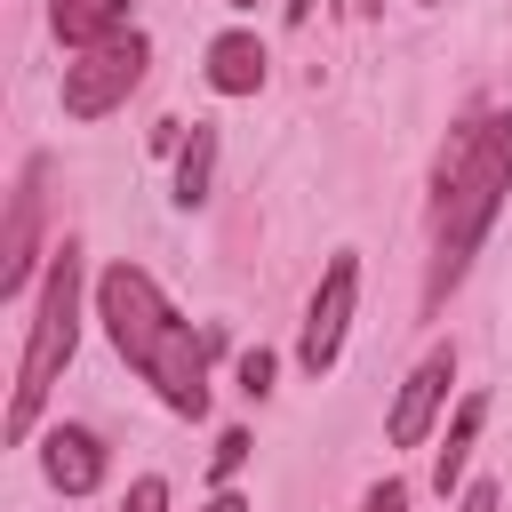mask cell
<instances>
[{
    "instance_id": "obj_14",
    "label": "cell",
    "mask_w": 512,
    "mask_h": 512,
    "mask_svg": "<svg viewBox=\"0 0 512 512\" xmlns=\"http://www.w3.org/2000/svg\"><path fill=\"white\" fill-rule=\"evenodd\" d=\"M272 368H280V360H272L264 344H248V352H240V392H248V400H264V392H272Z\"/></svg>"
},
{
    "instance_id": "obj_4",
    "label": "cell",
    "mask_w": 512,
    "mask_h": 512,
    "mask_svg": "<svg viewBox=\"0 0 512 512\" xmlns=\"http://www.w3.org/2000/svg\"><path fill=\"white\" fill-rule=\"evenodd\" d=\"M144 64H152V40H144V32H120V40H104V48L64 56V80H56L64 120H104V112H120V104L144 88Z\"/></svg>"
},
{
    "instance_id": "obj_6",
    "label": "cell",
    "mask_w": 512,
    "mask_h": 512,
    "mask_svg": "<svg viewBox=\"0 0 512 512\" xmlns=\"http://www.w3.org/2000/svg\"><path fill=\"white\" fill-rule=\"evenodd\" d=\"M40 216H48V152H24L16 192H8V232H0V296H24V288H32Z\"/></svg>"
},
{
    "instance_id": "obj_3",
    "label": "cell",
    "mask_w": 512,
    "mask_h": 512,
    "mask_svg": "<svg viewBox=\"0 0 512 512\" xmlns=\"http://www.w3.org/2000/svg\"><path fill=\"white\" fill-rule=\"evenodd\" d=\"M80 288H88V264H80V240L64 232L48 248V280H40L32 320H24V360H16V392H8V440L40 432V408H48V392L64 384V368L80 352Z\"/></svg>"
},
{
    "instance_id": "obj_20",
    "label": "cell",
    "mask_w": 512,
    "mask_h": 512,
    "mask_svg": "<svg viewBox=\"0 0 512 512\" xmlns=\"http://www.w3.org/2000/svg\"><path fill=\"white\" fill-rule=\"evenodd\" d=\"M424 8H440V0H424Z\"/></svg>"
},
{
    "instance_id": "obj_15",
    "label": "cell",
    "mask_w": 512,
    "mask_h": 512,
    "mask_svg": "<svg viewBox=\"0 0 512 512\" xmlns=\"http://www.w3.org/2000/svg\"><path fill=\"white\" fill-rule=\"evenodd\" d=\"M120 512H168V480H160V472L128 480V504H120Z\"/></svg>"
},
{
    "instance_id": "obj_1",
    "label": "cell",
    "mask_w": 512,
    "mask_h": 512,
    "mask_svg": "<svg viewBox=\"0 0 512 512\" xmlns=\"http://www.w3.org/2000/svg\"><path fill=\"white\" fill-rule=\"evenodd\" d=\"M512 200V104H480L448 128L440 160H432V200H424V320L464 288L472 256L488 248L496 216Z\"/></svg>"
},
{
    "instance_id": "obj_7",
    "label": "cell",
    "mask_w": 512,
    "mask_h": 512,
    "mask_svg": "<svg viewBox=\"0 0 512 512\" xmlns=\"http://www.w3.org/2000/svg\"><path fill=\"white\" fill-rule=\"evenodd\" d=\"M448 384H456V344H432V352L400 376L392 416H384V440H392V448H424L432 424H440V408H448Z\"/></svg>"
},
{
    "instance_id": "obj_9",
    "label": "cell",
    "mask_w": 512,
    "mask_h": 512,
    "mask_svg": "<svg viewBox=\"0 0 512 512\" xmlns=\"http://www.w3.org/2000/svg\"><path fill=\"white\" fill-rule=\"evenodd\" d=\"M264 72H272V56H264V40H256L248 24H232V32H216V40L200 48V80H208L216 96H256Z\"/></svg>"
},
{
    "instance_id": "obj_12",
    "label": "cell",
    "mask_w": 512,
    "mask_h": 512,
    "mask_svg": "<svg viewBox=\"0 0 512 512\" xmlns=\"http://www.w3.org/2000/svg\"><path fill=\"white\" fill-rule=\"evenodd\" d=\"M216 192V120H192V136L176 144V184H168V200L176 208H200Z\"/></svg>"
},
{
    "instance_id": "obj_2",
    "label": "cell",
    "mask_w": 512,
    "mask_h": 512,
    "mask_svg": "<svg viewBox=\"0 0 512 512\" xmlns=\"http://www.w3.org/2000/svg\"><path fill=\"white\" fill-rule=\"evenodd\" d=\"M96 320L112 336V352L160 392V408L176 416H208V336L168 304V288L144 264H104L96 272Z\"/></svg>"
},
{
    "instance_id": "obj_11",
    "label": "cell",
    "mask_w": 512,
    "mask_h": 512,
    "mask_svg": "<svg viewBox=\"0 0 512 512\" xmlns=\"http://www.w3.org/2000/svg\"><path fill=\"white\" fill-rule=\"evenodd\" d=\"M480 424H488V392H464L448 432H440V448H432V496H464V464L480 448Z\"/></svg>"
},
{
    "instance_id": "obj_17",
    "label": "cell",
    "mask_w": 512,
    "mask_h": 512,
    "mask_svg": "<svg viewBox=\"0 0 512 512\" xmlns=\"http://www.w3.org/2000/svg\"><path fill=\"white\" fill-rule=\"evenodd\" d=\"M496 504H504L496 480H464V496H456V512H496Z\"/></svg>"
},
{
    "instance_id": "obj_8",
    "label": "cell",
    "mask_w": 512,
    "mask_h": 512,
    "mask_svg": "<svg viewBox=\"0 0 512 512\" xmlns=\"http://www.w3.org/2000/svg\"><path fill=\"white\" fill-rule=\"evenodd\" d=\"M104 472H112V456H104V440L88 424H48L40 432V480L56 496H96Z\"/></svg>"
},
{
    "instance_id": "obj_18",
    "label": "cell",
    "mask_w": 512,
    "mask_h": 512,
    "mask_svg": "<svg viewBox=\"0 0 512 512\" xmlns=\"http://www.w3.org/2000/svg\"><path fill=\"white\" fill-rule=\"evenodd\" d=\"M200 512H248V496H240V488H216V496H208Z\"/></svg>"
},
{
    "instance_id": "obj_5",
    "label": "cell",
    "mask_w": 512,
    "mask_h": 512,
    "mask_svg": "<svg viewBox=\"0 0 512 512\" xmlns=\"http://www.w3.org/2000/svg\"><path fill=\"white\" fill-rule=\"evenodd\" d=\"M352 312H360V248H336L312 304H304V328H296V368L304 376H328L344 360V336H352Z\"/></svg>"
},
{
    "instance_id": "obj_19",
    "label": "cell",
    "mask_w": 512,
    "mask_h": 512,
    "mask_svg": "<svg viewBox=\"0 0 512 512\" xmlns=\"http://www.w3.org/2000/svg\"><path fill=\"white\" fill-rule=\"evenodd\" d=\"M224 8H240V16H248V8H256V0H224Z\"/></svg>"
},
{
    "instance_id": "obj_10",
    "label": "cell",
    "mask_w": 512,
    "mask_h": 512,
    "mask_svg": "<svg viewBox=\"0 0 512 512\" xmlns=\"http://www.w3.org/2000/svg\"><path fill=\"white\" fill-rule=\"evenodd\" d=\"M48 32L64 40V56H80V48L136 32V16H128V0H48Z\"/></svg>"
},
{
    "instance_id": "obj_16",
    "label": "cell",
    "mask_w": 512,
    "mask_h": 512,
    "mask_svg": "<svg viewBox=\"0 0 512 512\" xmlns=\"http://www.w3.org/2000/svg\"><path fill=\"white\" fill-rule=\"evenodd\" d=\"M360 512H408V480H392V472H384V480L360 496Z\"/></svg>"
},
{
    "instance_id": "obj_13",
    "label": "cell",
    "mask_w": 512,
    "mask_h": 512,
    "mask_svg": "<svg viewBox=\"0 0 512 512\" xmlns=\"http://www.w3.org/2000/svg\"><path fill=\"white\" fill-rule=\"evenodd\" d=\"M240 464H248V432L232 424V432H216V456H208V480H216V488H232V480H240Z\"/></svg>"
}]
</instances>
